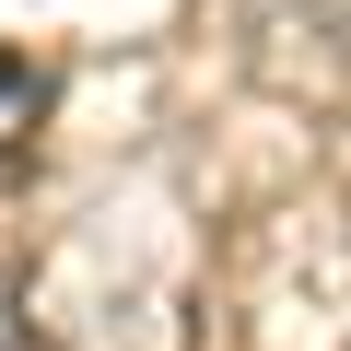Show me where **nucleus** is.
Returning a JSON list of instances; mask_svg holds the SVG:
<instances>
[{
  "label": "nucleus",
  "instance_id": "obj_1",
  "mask_svg": "<svg viewBox=\"0 0 351 351\" xmlns=\"http://www.w3.org/2000/svg\"><path fill=\"white\" fill-rule=\"evenodd\" d=\"M36 106H47V82H36L24 59H0V152L24 141V117H36Z\"/></svg>",
  "mask_w": 351,
  "mask_h": 351
},
{
  "label": "nucleus",
  "instance_id": "obj_2",
  "mask_svg": "<svg viewBox=\"0 0 351 351\" xmlns=\"http://www.w3.org/2000/svg\"><path fill=\"white\" fill-rule=\"evenodd\" d=\"M0 351H36V316H24V293L0 281Z\"/></svg>",
  "mask_w": 351,
  "mask_h": 351
}]
</instances>
